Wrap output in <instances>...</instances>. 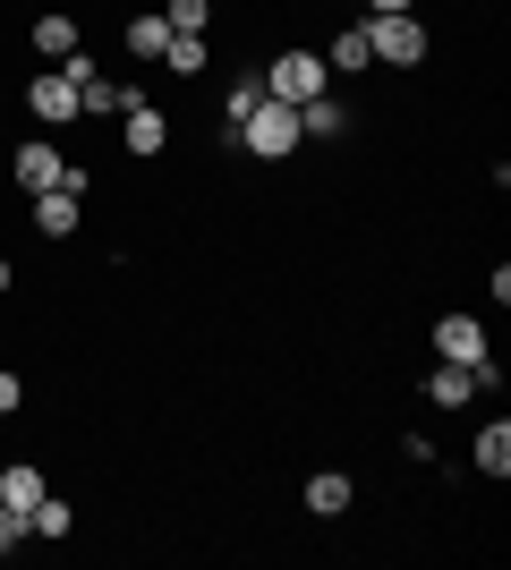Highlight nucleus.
Instances as JSON below:
<instances>
[{
  "label": "nucleus",
  "instance_id": "412c9836",
  "mask_svg": "<svg viewBox=\"0 0 511 570\" xmlns=\"http://www.w3.org/2000/svg\"><path fill=\"white\" fill-rule=\"evenodd\" d=\"M18 537H26V511H9V502H0V553L18 546Z\"/></svg>",
  "mask_w": 511,
  "mask_h": 570
},
{
  "label": "nucleus",
  "instance_id": "f8f14e48",
  "mask_svg": "<svg viewBox=\"0 0 511 570\" xmlns=\"http://www.w3.org/2000/svg\"><path fill=\"white\" fill-rule=\"evenodd\" d=\"M478 383H469V366H452V357H435V375H426V401H443V409H461Z\"/></svg>",
  "mask_w": 511,
  "mask_h": 570
},
{
  "label": "nucleus",
  "instance_id": "f03ea898",
  "mask_svg": "<svg viewBox=\"0 0 511 570\" xmlns=\"http://www.w3.org/2000/svg\"><path fill=\"white\" fill-rule=\"evenodd\" d=\"M239 137H247V154H291L298 145V102H256V111L239 119Z\"/></svg>",
  "mask_w": 511,
  "mask_h": 570
},
{
  "label": "nucleus",
  "instance_id": "b1692460",
  "mask_svg": "<svg viewBox=\"0 0 511 570\" xmlns=\"http://www.w3.org/2000/svg\"><path fill=\"white\" fill-rule=\"evenodd\" d=\"M9 289H18V264H9V256H0V298H9Z\"/></svg>",
  "mask_w": 511,
  "mask_h": 570
},
{
  "label": "nucleus",
  "instance_id": "9d476101",
  "mask_svg": "<svg viewBox=\"0 0 511 570\" xmlns=\"http://www.w3.org/2000/svg\"><path fill=\"white\" fill-rule=\"evenodd\" d=\"M341 128H350V111L333 102V86H324L316 102H298V137H341Z\"/></svg>",
  "mask_w": 511,
  "mask_h": 570
},
{
  "label": "nucleus",
  "instance_id": "5701e85b",
  "mask_svg": "<svg viewBox=\"0 0 511 570\" xmlns=\"http://www.w3.org/2000/svg\"><path fill=\"white\" fill-rule=\"evenodd\" d=\"M366 9H375V18H410V0H366Z\"/></svg>",
  "mask_w": 511,
  "mask_h": 570
},
{
  "label": "nucleus",
  "instance_id": "ddd939ff",
  "mask_svg": "<svg viewBox=\"0 0 511 570\" xmlns=\"http://www.w3.org/2000/svg\"><path fill=\"white\" fill-rule=\"evenodd\" d=\"M43 494H51L43 469H0V502H9V511H35Z\"/></svg>",
  "mask_w": 511,
  "mask_h": 570
},
{
  "label": "nucleus",
  "instance_id": "dca6fc26",
  "mask_svg": "<svg viewBox=\"0 0 511 570\" xmlns=\"http://www.w3.org/2000/svg\"><path fill=\"white\" fill-rule=\"evenodd\" d=\"M478 469H487V476H511V426H503V417L478 434Z\"/></svg>",
  "mask_w": 511,
  "mask_h": 570
},
{
  "label": "nucleus",
  "instance_id": "4be33fe9",
  "mask_svg": "<svg viewBox=\"0 0 511 570\" xmlns=\"http://www.w3.org/2000/svg\"><path fill=\"white\" fill-rule=\"evenodd\" d=\"M0 417H18V375L0 366Z\"/></svg>",
  "mask_w": 511,
  "mask_h": 570
},
{
  "label": "nucleus",
  "instance_id": "20e7f679",
  "mask_svg": "<svg viewBox=\"0 0 511 570\" xmlns=\"http://www.w3.org/2000/svg\"><path fill=\"white\" fill-rule=\"evenodd\" d=\"M435 357H452V366L494 357V350H487V324H478V315H443V324H435Z\"/></svg>",
  "mask_w": 511,
  "mask_h": 570
},
{
  "label": "nucleus",
  "instance_id": "f257e3e1",
  "mask_svg": "<svg viewBox=\"0 0 511 570\" xmlns=\"http://www.w3.org/2000/svg\"><path fill=\"white\" fill-rule=\"evenodd\" d=\"M324 77H333V69H324L316 51H282V60L265 69V95H273V102H316Z\"/></svg>",
  "mask_w": 511,
  "mask_h": 570
},
{
  "label": "nucleus",
  "instance_id": "a211bd4d",
  "mask_svg": "<svg viewBox=\"0 0 511 570\" xmlns=\"http://www.w3.org/2000/svg\"><path fill=\"white\" fill-rule=\"evenodd\" d=\"M205 18H214V0H170V9H163L170 35H205Z\"/></svg>",
  "mask_w": 511,
  "mask_h": 570
},
{
  "label": "nucleus",
  "instance_id": "423d86ee",
  "mask_svg": "<svg viewBox=\"0 0 511 570\" xmlns=\"http://www.w3.org/2000/svg\"><path fill=\"white\" fill-rule=\"evenodd\" d=\"M26 102H35V119H51V128H60V119H77V86H69L60 69L35 77V86H26Z\"/></svg>",
  "mask_w": 511,
  "mask_h": 570
},
{
  "label": "nucleus",
  "instance_id": "7ed1b4c3",
  "mask_svg": "<svg viewBox=\"0 0 511 570\" xmlns=\"http://www.w3.org/2000/svg\"><path fill=\"white\" fill-rule=\"evenodd\" d=\"M366 51L392 60V69H410V60H426V26H417V18H375V26H366Z\"/></svg>",
  "mask_w": 511,
  "mask_h": 570
},
{
  "label": "nucleus",
  "instance_id": "6e6552de",
  "mask_svg": "<svg viewBox=\"0 0 511 570\" xmlns=\"http://www.w3.org/2000/svg\"><path fill=\"white\" fill-rule=\"evenodd\" d=\"M18 188H26V196H43V188H60V154H51L43 137H35V145H18Z\"/></svg>",
  "mask_w": 511,
  "mask_h": 570
},
{
  "label": "nucleus",
  "instance_id": "0eeeda50",
  "mask_svg": "<svg viewBox=\"0 0 511 570\" xmlns=\"http://www.w3.org/2000/svg\"><path fill=\"white\" fill-rule=\"evenodd\" d=\"M128 102H137V95H128L120 77H77V111H95V119H120Z\"/></svg>",
  "mask_w": 511,
  "mask_h": 570
},
{
  "label": "nucleus",
  "instance_id": "f3484780",
  "mask_svg": "<svg viewBox=\"0 0 511 570\" xmlns=\"http://www.w3.org/2000/svg\"><path fill=\"white\" fill-rule=\"evenodd\" d=\"M324 69H375V51H366V26L333 35V60H324Z\"/></svg>",
  "mask_w": 511,
  "mask_h": 570
},
{
  "label": "nucleus",
  "instance_id": "9b49d317",
  "mask_svg": "<svg viewBox=\"0 0 511 570\" xmlns=\"http://www.w3.org/2000/svg\"><path fill=\"white\" fill-rule=\"evenodd\" d=\"M350 494H358V485H350V476H341V469L307 476V511H324V520H333V511H350Z\"/></svg>",
  "mask_w": 511,
  "mask_h": 570
},
{
  "label": "nucleus",
  "instance_id": "6ab92c4d",
  "mask_svg": "<svg viewBox=\"0 0 511 570\" xmlns=\"http://www.w3.org/2000/svg\"><path fill=\"white\" fill-rule=\"evenodd\" d=\"M163 69L196 77V69H205V35H170V51H163Z\"/></svg>",
  "mask_w": 511,
  "mask_h": 570
},
{
  "label": "nucleus",
  "instance_id": "2eb2a0df",
  "mask_svg": "<svg viewBox=\"0 0 511 570\" xmlns=\"http://www.w3.org/2000/svg\"><path fill=\"white\" fill-rule=\"evenodd\" d=\"M128 51H137V60H163V51H170V26H163V9H154V18H128Z\"/></svg>",
  "mask_w": 511,
  "mask_h": 570
},
{
  "label": "nucleus",
  "instance_id": "aec40b11",
  "mask_svg": "<svg viewBox=\"0 0 511 570\" xmlns=\"http://www.w3.org/2000/svg\"><path fill=\"white\" fill-rule=\"evenodd\" d=\"M222 102H230V128H239V119L256 111V102H265V77H239V86H230V95H222Z\"/></svg>",
  "mask_w": 511,
  "mask_h": 570
},
{
  "label": "nucleus",
  "instance_id": "4468645a",
  "mask_svg": "<svg viewBox=\"0 0 511 570\" xmlns=\"http://www.w3.org/2000/svg\"><path fill=\"white\" fill-rule=\"evenodd\" d=\"M35 51H43V60H69V51H77V18H60V9L35 18Z\"/></svg>",
  "mask_w": 511,
  "mask_h": 570
},
{
  "label": "nucleus",
  "instance_id": "39448f33",
  "mask_svg": "<svg viewBox=\"0 0 511 570\" xmlns=\"http://www.w3.org/2000/svg\"><path fill=\"white\" fill-rule=\"evenodd\" d=\"M120 145H128V154H163V145H170V119L154 111L146 95H137V102L120 111Z\"/></svg>",
  "mask_w": 511,
  "mask_h": 570
},
{
  "label": "nucleus",
  "instance_id": "1a4fd4ad",
  "mask_svg": "<svg viewBox=\"0 0 511 570\" xmlns=\"http://www.w3.org/2000/svg\"><path fill=\"white\" fill-rule=\"evenodd\" d=\"M77 205H86V196H69V188H43V196H35V222H43V238H69V230H77Z\"/></svg>",
  "mask_w": 511,
  "mask_h": 570
}]
</instances>
